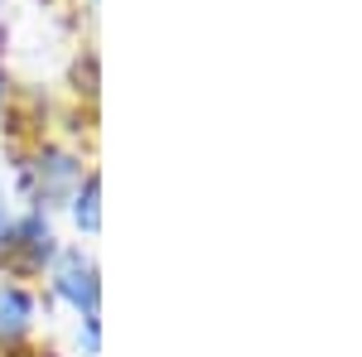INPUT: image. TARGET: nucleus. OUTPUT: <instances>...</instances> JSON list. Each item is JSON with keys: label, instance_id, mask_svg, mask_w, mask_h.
Segmentation results:
<instances>
[{"label": "nucleus", "instance_id": "nucleus-7", "mask_svg": "<svg viewBox=\"0 0 362 357\" xmlns=\"http://www.w3.org/2000/svg\"><path fill=\"white\" fill-rule=\"evenodd\" d=\"M0 5H5V0H0Z\"/></svg>", "mask_w": 362, "mask_h": 357}, {"label": "nucleus", "instance_id": "nucleus-6", "mask_svg": "<svg viewBox=\"0 0 362 357\" xmlns=\"http://www.w3.org/2000/svg\"><path fill=\"white\" fill-rule=\"evenodd\" d=\"M0 107H5V73H0Z\"/></svg>", "mask_w": 362, "mask_h": 357}, {"label": "nucleus", "instance_id": "nucleus-5", "mask_svg": "<svg viewBox=\"0 0 362 357\" xmlns=\"http://www.w3.org/2000/svg\"><path fill=\"white\" fill-rule=\"evenodd\" d=\"M5 237H10V213L0 208V261H5Z\"/></svg>", "mask_w": 362, "mask_h": 357}, {"label": "nucleus", "instance_id": "nucleus-2", "mask_svg": "<svg viewBox=\"0 0 362 357\" xmlns=\"http://www.w3.org/2000/svg\"><path fill=\"white\" fill-rule=\"evenodd\" d=\"M5 256H20L25 271H44L49 261L58 256L54 247V227L44 213H29V218L10 222V237H5Z\"/></svg>", "mask_w": 362, "mask_h": 357}, {"label": "nucleus", "instance_id": "nucleus-3", "mask_svg": "<svg viewBox=\"0 0 362 357\" xmlns=\"http://www.w3.org/2000/svg\"><path fill=\"white\" fill-rule=\"evenodd\" d=\"M34 329V295L25 285H0V343H15Z\"/></svg>", "mask_w": 362, "mask_h": 357}, {"label": "nucleus", "instance_id": "nucleus-1", "mask_svg": "<svg viewBox=\"0 0 362 357\" xmlns=\"http://www.w3.org/2000/svg\"><path fill=\"white\" fill-rule=\"evenodd\" d=\"M49 275H54V295L63 304H73L83 319L97 314V266H92L87 251H78V247L58 251L49 261Z\"/></svg>", "mask_w": 362, "mask_h": 357}, {"label": "nucleus", "instance_id": "nucleus-4", "mask_svg": "<svg viewBox=\"0 0 362 357\" xmlns=\"http://www.w3.org/2000/svg\"><path fill=\"white\" fill-rule=\"evenodd\" d=\"M97 174H87L83 189L73 193V218H78V227H83L87 237H97V227H102V213H97Z\"/></svg>", "mask_w": 362, "mask_h": 357}]
</instances>
